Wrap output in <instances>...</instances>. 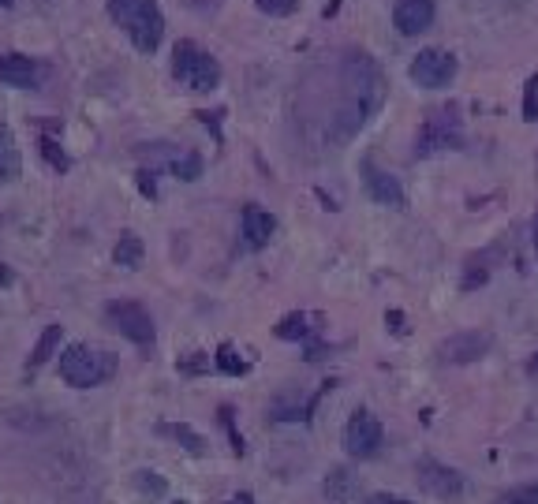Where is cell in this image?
<instances>
[{
	"instance_id": "obj_26",
	"label": "cell",
	"mask_w": 538,
	"mask_h": 504,
	"mask_svg": "<svg viewBox=\"0 0 538 504\" xmlns=\"http://www.w3.org/2000/svg\"><path fill=\"white\" fill-rule=\"evenodd\" d=\"M497 504H538V482H531V486H520V490L505 493Z\"/></svg>"
},
{
	"instance_id": "obj_20",
	"label": "cell",
	"mask_w": 538,
	"mask_h": 504,
	"mask_svg": "<svg viewBox=\"0 0 538 504\" xmlns=\"http://www.w3.org/2000/svg\"><path fill=\"white\" fill-rule=\"evenodd\" d=\"M213 363H217V370H221V374H232V378L247 374V363H243L240 351L232 348V344H221V348H217V355H213Z\"/></svg>"
},
{
	"instance_id": "obj_4",
	"label": "cell",
	"mask_w": 538,
	"mask_h": 504,
	"mask_svg": "<svg viewBox=\"0 0 538 504\" xmlns=\"http://www.w3.org/2000/svg\"><path fill=\"white\" fill-rule=\"evenodd\" d=\"M464 146V124H460V112L456 109H434L419 127V139H415V157H430L441 150H460Z\"/></svg>"
},
{
	"instance_id": "obj_28",
	"label": "cell",
	"mask_w": 538,
	"mask_h": 504,
	"mask_svg": "<svg viewBox=\"0 0 538 504\" xmlns=\"http://www.w3.org/2000/svg\"><path fill=\"white\" fill-rule=\"evenodd\" d=\"M157 172L154 168H142L139 172V187H142V195L146 198H157V180H154Z\"/></svg>"
},
{
	"instance_id": "obj_34",
	"label": "cell",
	"mask_w": 538,
	"mask_h": 504,
	"mask_svg": "<svg viewBox=\"0 0 538 504\" xmlns=\"http://www.w3.org/2000/svg\"><path fill=\"white\" fill-rule=\"evenodd\" d=\"M8 280H12L8 277V269H0V284H8Z\"/></svg>"
},
{
	"instance_id": "obj_23",
	"label": "cell",
	"mask_w": 538,
	"mask_h": 504,
	"mask_svg": "<svg viewBox=\"0 0 538 504\" xmlns=\"http://www.w3.org/2000/svg\"><path fill=\"white\" fill-rule=\"evenodd\" d=\"M255 8L269 19H288L299 12V0H255Z\"/></svg>"
},
{
	"instance_id": "obj_10",
	"label": "cell",
	"mask_w": 538,
	"mask_h": 504,
	"mask_svg": "<svg viewBox=\"0 0 538 504\" xmlns=\"http://www.w3.org/2000/svg\"><path fill=\"white\" fill-rule=\"evenodd\" d=\"M434 0H397L393 4V27L404 34V38H419L426 30L434 27Z\"/></svg>"
},
{
	"instance_id": "obj_6",
	"label": "cell",
	"mask_w": 538,
	"mask_h": 504,
	"mask_svg": "<svg viewBox=\"0 0 538 504\" xmlns=\"http://www.w3.org/2000/svg\"><path fill=\"white\" fill-rule=\"evenodd\" d=\"M382 445H385L382 422L374 419L367 407H359L352 419H348V426H344V448H348V456H355V460H374V456L382 452Z\"/></svg>"
},
{
	"instance_id": "obj_19",
	"label": "cell",
	"mask_w": 538,
	"mask_h": 504,
	"mask_svg": "<svg viewBox=\"0 0 538 504\" xmlns=\"http://www.w3.org/2000/svg\"><path fill=\"white\" fill-rule=\"evenodd\" d=\"M142 254H146L142 239L135 236V232H124V236H120V243L113 247V262H116V266H124V269H139Z\"/></svg>"
},
{
	"instance_id": "obj_11",
	"label": "cell",
	"mask_w": 538,
	"mask_h": 504,
	"mask_svg": "<svg viewBox=\"0 0 538 504\" xmlns=\"http://www.w3.org/2000/svg\"><path fill=\"white\" fill-rule=\"evenodd\" d=\"M363 187L367 195L378 202V206H389V210H404V187H400L397 176H389L385 168H378L374 161H363Z\"/></svg>"
},
{
	"instance_id": "obj_24",
	"label": "cell",
	"mask_w": 538,
	"mask_h": 504,
	"mask_svg": "<svg viewBox=\"0 0 538 504\" xmlns=\"http://www.w3.org/2000/svg\"><path fill=\"white\" fill-rule=\"evenodd\" d=\"M172 172H176V180H199L202 176V157L199 154H184L172 161Z\"/></svg>"
},
{
	"instance_id": "obj_16",
	"label": "cell",
	"mask_w": 538,
	"mask_h": 504,
	"mask_svg": "<svg viewBox=\"0 0 538 504\" xmlns=\"http://www.w3.org/2000/svg\"><path fill=\"white\" fill-rule=\"evenodd\" d=\"M23 172V157H19V146H15L12 131L0 127V183H12L19 180Z\"/></svg>"
},
{
	"instance_id": "obj_7",
	"label": "cell",
	"mask_w": 538,
	"mask_h": 504,
	"mask_svg": "<svg viewBox=\"0 0 538 504\" xmlns=\"http://www.w3.org/2000/svg\"><path fill=\"white\" fill-rule=\"evenodd\" d=\"M456 56L445 53V49H423V53L411 60V83L423 86V90H441V86H449L456 79Z\"/></svg>"
},
{
	"instance_id": "obj_18",
	"label": "cell",
	"mask_w": 538,
	"mask_h": 504,
	"mask_svg": "<svg viewBox=\"0 0 538 504\" xmlns=\"http://www.w3.org/2000/svg\"><path fill=\"white\" fill-rule=\"evenodd\" d=\"M60 340H64V329H60V325H45V333L38 336V344L30 351V370H38V366L49 363V359L57 355Z\"/></svg>"
},
{
	"instance_id": "obj_14",
	"label": "cell",
	"mask_w": 538,
	"mask_h": 504,
	"mask_svg": "<svg viewBox=\"0 0 538 504\" xmlns=\"http://www.w3.org/2000/svg\"><path fill=\"white\" fill-rule=\"evenodd\" d=\"M318 333H322V318H318V314L296 310V314H284L281 322H277V336H281V340H311V336Z\"/></svg>"
},
{
	"instance_id": "obj_13",
	"label": "cell",
	"mask_w": 538,
	"mask_h": 504,
	"mask_svg": "<svg viewBox=\"0 0 538 504\" xmlns=\"http://www.w3.org/2000/svg\"><path fill=\"white\" fill-rule=\"evenodd\" d=\"M273 232H277V217L269 210H262V206H243V243L251 247V251H262L269 239H273Z\"/></svg>"
},
{
	"instance_id": "obj_3",
	"label": "cell",
	"mask_w": 538,
	"mask_h": 504,
	"mask_svg": "<svg viewBox=\"0 0 538 504\" xmlns=\"http://www.w3.org/2000/svg\"><path fill=\"white\" fill-rule=\"evenodd\" d=\"M116 374V359L109 351L90 348V344H71L60 355V378L68 381L71 389H94L101 381H109Z\"/></svg>"
},
{
	"instance_id": "obj_31",
	"label": "cell",
	"mask_w": 538,
	"mask_h": 504,
	"mask_svg": "<svg viewBox=\"0 0 538 504\" xmlns=\"http://www.w3.org/2000/svg\"><path fill=\"white\" fill-rule=\"evenodd\" d=\"M367 504H408L404 497H393V493H374Z\"/></svg>"
},
{
	"instance_id": "obj_33",
	"label": "cell",
	"mask_w": 538,
	"mask_h": 504,
	"mask_svg": "<svg viewBox=\"0 0 538 504\" xmlns=\"http://www.w3.org/2000/svg\"><path fill=\"white\" fill-rule=\"evenodd\" d=\"M527 374H538V359H531V366H527Z\"/></svg>"
},
{
	"instance_id": "obj_5",
	"label": "cell",
	"mask_w": 538,
	"mask_h": 504,
	"mask_svg": "<svg viewBox=\"0 0 538 504\" xmlns=\"http://www.w3.org/2000/svg\"><path fill=\"white\" fill-rule=\"evenodd\" d=\"M105 318H109V325H113L116 333L128 336L131 344H139V348H154L157 329H154L150 310L142 307V303H131V299H113V303L105 307Z\"/></svg>"
},
{
	"instance_id": "obj_9",
	"label": "cell",
	"mask_w": 538,
	"mask_h": 504,
	"mask_svg": "<svg viewBox=\"0 0 538 504\" xmlns=\"http://www.w3.org/2000/svg\"><path fill=\"white\" fill-rule=\"evenodd\" d=\"M490 348H494V336L471 329V333H456V336H449V340H441L438 359L441 363H453V366L475 363V359H482Z\"/></svg>"
},
{
	"instance_id": "obj_29",
	"label": "cell",
	"mask_w": 538,
	"mask_h": 504,
	"mask_svg": "<svg viewBox=\"0 0 538 504\" xmlns=\"http://www.w3.org/2000/svg\"><path fill=\"white\" fill-rule=\"evenodd\" d=\"M191 355H195V359H184V363H180V370H184V374H199V370H206V366H210V359H206L202 351H191Z\"/></svg>"
},
{
	"instance_id": "obj_8",
	"label": "cell",
	"mask_w": 538,
	"mask_h": 504,
	"mask_svg": "<svg viewBox=\"0 0 538 504\" xmlns=\"http://www.w3.org/2000/svg\"><path fill=\"white\" fill-rule=\"evenodd\" d=\"M415 475H419V486H423L430 497H438V501H460L464 497V475L453 471V467H445L438 463L434 456H423V460L415 463Z\"/></svg>"
},
{
	"instance_id": "obj_22",
	"label": "cell",
	"mask_w": 538,
	"mask_h": 504,
	"mask_svg": "<svg viewBox=\"0 0 538 504\" xmlns=\"http://www.w3.org/2000/svg\"><path fill=\"white\" fill-rule=\"evenodd\" d=\"M135 490L142 493V497H165V478L157 475V471H135Z\"/></svg>"
},
{
	"instance_id": "obj_32",
	"label": "cell",
	"mask_w": 538,
	"mask_h": 504,
	"mask_svg": "<svg viewBox=\"0 0 538 504\" xmlns=\"http://www.w3.org/2000/svg\"><path fill=\"white\" fill-rule=\"evenodd\" d=\"M225 504H255V497H251V493H236V497L225 501Z\"/></svg>"
},
{
	"instance_id": "obj_35",
	"label": "cell",
	"mask_w": 538,
	"mask_h": 504,
	"mask_svg": "<svg viewBox=\"0 0 538 504\" xmlns=\"http://www.w3.org/2000/svg\"><path fill=\"white\" fill-rule=\"evenodd\" d=\"M0 8H12V0H0Z\"/></svg>"
},
{
	"instance_id": "obj_30",
	"label": "cell",
	"mask_w": 538,
	"mask_h": 504,
	"mask_svg": "<svg viewBox=\"0 0 538 504\" xmlns=\"http://www.w3.org/2000/svg\"><path fill=\"white\" fill-rule=\"evenodd\" d=\"M385 325H389V329H393V333H408V325H404V314H400V310H389V314H385Z\"/></svg>"
},
{
	"instance_id": "obj_25",
	"label": "cell",
	"mask_w": 538,
	"mask_h": 504,
	"mask_svg": "<svg viewBox=\"0 0 538 504\" xmlns=\"http://www.w3.org/2000/svg\"><path fill=\"white\" fill-rule=\"evenodd\" d=\"M524 116L531 124H538V75L527 79V90H524Z\"/></svg>"
},
{
	"instance_id": "obj_21",
	"label": "cell",
	"mask_w": 538,
	"mask_h": 504,
	"mask_svg": "<svg viewBox=\"0 0 538 504\" xmlns=\"http://www.w3.org/2000/svg\"><path fill=\"white\" fill-rule=\"evenodd\" d=\"M38 150H42V157L49 161V168H57V172H68V154H64V146H60L57 139H49V135H42V142H38Z\"/></svg>"
},
{
	"instance_id": "obj_12",
	"label": "cell",
	"mask_w": 538,
	"mask_h": 504,
	"mask_svg": "<svg viewBox=\"0 0 538 504\" xmlns=\"http://www.w3.org/2000/svg\"><path fill=\"white\" fill-rule=\"evenodd\" d=\"M42 83V64L27 53H4L0 56V86L12 90H34Z\"/></svg>"
},
{
	"instance_id": "obj_17",
	"label": "cell",
	"mask_w": 538,
	"mask_h": 504,
	"mask_svg": "<svg viewBox=\"0 0 538 504\" xmlns=\"http://www.w3.org/2000/svg\"><path fill=\"white\" fill-rule=\"evenodd\" d=\"M157 434L172 437V441H180V445H184L191 456H206V437L195 434L187 422H161V426H157Z\"/></svg>"
},
{
	"instance_id": "obj_2",
	"label": "cell",
	"mask_w": 538,
	"mask_h": 504,
	"mask_svg": "<svg viewBox=\"0 0 538 504\" xmlns=\"http://www.w3.org/2000/svg\"><path fill=\"white\" fill-rule=\"evenodd\" d=\"M172 79L191 94H210V90L221 86V64L199 42L184 38V42L172 45Z\"/></svg>"
},
{
	"instance_id": "obj_27",
	"label": "cell",
	"mask_w": 538,
	"mask_h": 504,
	"mask_svg": "<svg viewBox=\"0 0 538 504\" xmlns=\"http://www.w3.org/2000/svg\"><path fill=\"white\" fill-rule=\"evenodd\" d=\"M221 422L228 426V437H232V452H236V456H243V437L236 434V426H232V411H228V407H221Z\"/></svg>"
},
{
	"instance_id": "obj_1",
	"label": "cell",
	"mask_w": 538,
	"mask_h": 504,
	"mask_svg": "<svg viewBox=\"0 0 538 504\" xmlns=\"http://www.w3.org/2000/svg\"><path fill=\"white\" fill-rule=\"evenodd\" d=\"M105 8L139 53H157V45L165 38V15L154 0H105Z\"/></svg>"
},
{
	"instance_id": "obj_36",
	"label": "cell",
	"mask_w": 538,
	"mask_h": 504,
	"mask_svg": "<svg viewBox=\"0 0 538 504\" xmlns=\"http://www.w3.org/2000/svg\"><path fill=\"white\" fill-rule=\"evenodd\" d=\"M180 504H184V501H180Z\"/></svg>"
},
{
	"instance_id": "obj_15",
	"label": "cell",
	"mask_w": 538,
	"mask_h": 504,
	"mask_svg": "<svg viewBox=\"0 0 538 504\" xmlns=\"http://www.w3.org/2000/svg\"><path fill=\"white\" fill-rule=\"evenodd\" d=\"M322 490H326V497L333 504H352L359 497V478L348 467H333L326 475V482H322Z\"/></svg>"
}]
</instances>
